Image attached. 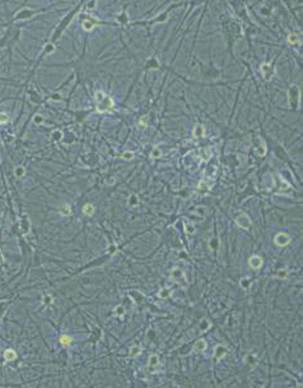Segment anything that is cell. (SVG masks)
<instances>
[{
    "label": "cell",
    "mask_w": 303,
    "mask_h": 388,
    "mask_svg": "<svg viewBox=\"0 0 303 388\" xmlns=\"http://www.w3.org/2000/svg\"><path fill=\"white\" fill-rule=\"evenodd\" d=\"M236 224L242 229H248L250 227V225H251V220L248 218V216L241 213L236 217Z\"/></svg>",
    "instance_id": "cell-3"
},
{
    "label": "cell",
    "mask_w": 303,
    "mask_h": 388,
    "mask_svg": "<svg viewBox=\"0 0 303 388\" xmlns=\"http://www.w3.org/2000/svg\"><path fill=\"white\" fill-rule=\"evenodd\" d=\"M289 241H291V238H289L288 234H284V232H280L274 238V243L278 246H285Z\"/></svg>",
    "instance_id": "cell-2"
},
{
    "label": "cell",
    "mask_w": 303,
    "mask_h": 388,
    "mask_svg": "<svg viewBox=\"0 0 303 388\" xmlns=\"http://www.w3.org/2000/svg\"><path fill=\"white\" fill-rule=\"evenodd\" d=\"M152 156H154V157H158V156H159V152H158L157 150L154 151V155H152Z\"/></svg>",
    "instance_id": "cell-16"
},
{
    "label": "cell",
    "mask_w": 303,
    "mask_h": 388,
    "mask_svg": "<svg viewBox=\"0 0 303 388\" xmlns=\"http://www.w3.org/2000/svg\"><path fill=\"white\" fill-rule=\"evenodd\" d=\"M82 26H83L84 31H92L93 27H94V24L92 23V22H88V21H84L83 23H82Z\"/></svg>",
    "instance_id": "cell-11"
},
{
    "label": "cell",
    "mask_w": 303,
    "mask_h": 388,
    "mask_svg": "<svg viewBox=\"0 0 303 388\" xmlns=\"http://www.w3.org/2000/svg\"><path fill=\"white\" fill-rule=\"evenodd\" d=\"M83 213L84 215H87V216H90V215H93V212H94V207L92 206V204H89V203H88V204H84V207H83Z\"/></svg>",
    "instance_id": "cell-9"
},
{
    "label": "cell",
    "mask_w": 303,
    "mask_h": 388,
    "mask_svg": "<svg viewBox=\"0 0 303 388\" xmlns=\"http://www.w3.org/2000/svg\"><path fill=\"white\" fill-rule=\"evenodd\" d=\"M60 212H61V215H64V216H69V215L71 213V209H70V206H69V204H64V206H62V207H61V209H60Z\"/></svg>",
    "instance_id": "cell-10"
},
{
    "label": "cell",
    "mask_w": 303,
    "mask_h": 388,
    "mask_svg": "<svg viewBox=\"0 0 303 388\" xmlns=\"http://www.w3.org/2000/svg\"><path fill=\"white\" fill-rule=\"evenodd\" d=\"M288 42L291 44V45H297V44H299V37H298V35L296 33H291L288 36Z\"/></svg>",
    "instance_id": "cell-8"
},
{
    "label": "cell",
    "mask_w": 303,
    "mask_h": 388,
    "mask_svg": "<svg viewBox=\"0 0 303 388\" xmlns=\"http://www.w3.org/2000/svg\"><path fill=\"white\" fill-rule=\"evenodd\" d=\"M15 175H17V176H23V175H24V169L23 167H17Z\"/></svg>",
    "instance_id": "cell-13"
},
{
    "label": "cell",
    "mask_w": 303,
    "mask_h": 388,
    "mask_svg": "<svg viewBox=\"0 0 303 388\" xmlns=\"http://www.w3.org/2000/svg\"><path fill=\"white\" fill-rule=\"evenodd\" d=\"M262 263H264V260H262V258H261V257H259V255H254V257H251V258L248 259V264H250V267L252 269H259V268H261Z\"/></svg>",
    "instance_id": "cell-4"
},
{
    "label": "cell",
    "mask_w": 303,
    "mask_h": 388,
    "mask_svg": "<svg viewBox=\"0 0 303 388\" xmlns=\"http://www.w3.org/2000/svg\"><path fill=\"white\" fill-rule=\"evenodd\" d=\"M123 157H124V159H126V160H130V159H133V153H131L130 151H126L124 155H123Z\"/></svg>",
    "instance_id": "cell-14"
},
{
    "label": "cell",
    "mask_w": 303,
    "mask_h": 388,
    "mask_svg": "<svg viewBox=\"0 0 303 388\" xmlns=\"http://www.w3.org/2000/svg\"><path fill=\"white\" fill-rule=\"evenodd\" d=\"M195 350L196 351H200V353H201V351H204V350H206V341L205 340H197L195 342Z\"/></svg>",
    "instance_id": "cell-6"
},
{
    "label": "cell",
    "mask_w": 303,
    "mask_h": 388,
    "mask_svg": "<svg viewBox=\"0 0 303 388\" xmlns=\"http://www.w3.org/2000/svg\"><path fill=\"white\" fill-rule=\"evenodd\" d=\"M71 342H73V338H71L70 336H67V335H62L60 337V344L62 346H69Z\"/></svg>",
    "instance_id": "cell-7"
},
{
    "label": "cell",
    "mask_w": 303,
    "mask_h": 388,
    "mask_svg": "<svg viewBox=\"0 0 303 388\" xmlns=\"http://www.w3.org/2000/svg\"><path fill=\"white\" fill-rule=\"evenodd\" d=\"M139 351H140V350L138 349V347H135V350H134V351L131 350V353H130V354H131V356H135V355H136V354L139 353Z\"/></svg>",
    "instance_id": "cell-15"
},
{
    "label": "cell",
    "mask_w": 303,
    "mask_h": 388,
    "mask_svg": "<svg viewBox=\"0 0 303 388\" xmlns=\"http://www.w3.org/2000/svg\"><path fill=\"white\" fill-rule=\"evenodd\" d=\"M9 121V115L5 112H0V124H7Z\"/></svg>",
    "instance_id": "cell-12"
},
{
    "label": "cell",
    "mask_w": 303,
    "mask_h": 388,
    "mask_svg": "<svg viewBox=\"0 0 303 388\" xmlns=\"http://www.w3.org/2000/svg\"><path fill=\"white\" fill-rule=\"evenodd\" d=\"M4 359H5L7 361H13V360L17 359V353L13 349H8L4 351Z\"/></svg>",
    "instance_id": "cell-5"
},
{
    "label": "cell",
    "mask_w": 303,
    "mask_h": 388,
    "mask_svg": "<svg viewBox=\"0 0 303 388\" xmlns=\"http://www.w3.org/2000/svg\"><path fill=\"white\" fill-rule=\"evenodd\" d=\"M96 101H97V110L99 112H107L114 107V100L102 91H98L96 93Z\"/></svg>",
    "instance_id": "cell-1"
},
{
    "label": "cell",
    "mask_w": 303,
    "mask_h": 388,
    "mask_svg": "<svg viewBox=\"0 0 303 388\" xmlns=\"http://www.w3.org/2000/svg\"><path fill=\"white\" fill-rule=\"evenodd\" d=\"M3 260V257H1V253H0V262Z\"/></svg>",
    "instance_id": "cell-17"
}]
</instances>
